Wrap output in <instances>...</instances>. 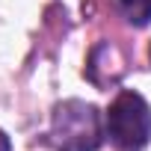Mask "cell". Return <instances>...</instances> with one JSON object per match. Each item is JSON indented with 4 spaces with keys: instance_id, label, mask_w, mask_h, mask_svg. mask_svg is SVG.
<instances>
[{
    "instance_id": "1",
    "label": "cell",
    "mask_w": 151,
    "mask_h": 151,
    "mask_svg": "<svg viewBox=\"0 0 151 151\" xmlns=\"http://www.w3.org/2000/svg\"><path fill=\"white\" fill-rule=\"evenodd\" d=\"M104 139L101 113L86 101H62L53 110L50 124V145L56 151H98Z\"/></svg>"
},
{
    "instance_id": "2",
    "label": "cell",
    "mask_w": 151,
    "mask_h": 151,
    "mask_svg": "<svg viewBox=\"0 0 151 151\" xmlns=\"http://www.w3.org/2000/svg\"><path fill=\"white\" fill-rule=\"evenodd\" d=\"M107 136L119 151H142L151 139V107L148 101L124 89L116 95V101L107 110Z\"/></svg>"
},
{
    "instance_id": "3",
    "label": "cell",
    "mask_w": 151,
    "mask_h": 151,
    "mask_svg": "<svg viewBox=\"0 0 151 151\" xmlns=\"http://www.w3.org/2000/svg\"><path fill=\"white\" fill-rule=\"evenodd\" d=\"M119 3L133 27H145L151 21V0H119Z\"/></svg>"
},
{
    "instance_id": "4",
    "label": "cell",
    "mask_w": 151,
    "mask_h": 151,
    "mask_svg": "<svg viewBox=\"0 0 151 151\" xmlns=\"http://www.w3.org/2000/svg\"><path fill=\"white\" fill-rule=\"evenodd\" d=\"M9 148H12V145H9V136L0 130V151H9Z\"/></svg>"
}]
</instances>
